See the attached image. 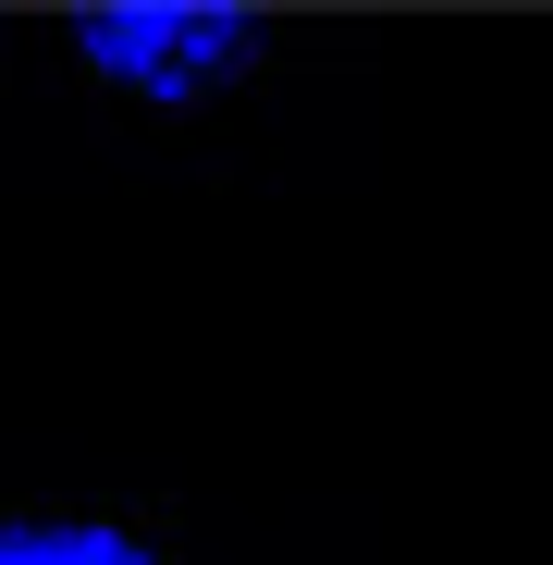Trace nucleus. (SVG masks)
I'll return each instance as SVG.
<instances>
[{
  "mask_svg": "<svg viewBox=\"0 0 553 565\" xmlns=\"http://www.w3.org/2000/svg\"><path fill=\"white\" fill-rule=\"evenodd\" d=\"M74 62L99 86H124V99H148V111H210L258 62V13L246 0H86Z\"/></svg>",
  "mask_w": 553,
  "mask_h": 565,
  "instance_id": "f257e3e1",
  "label": "nucleus"
},
{
  "mask_svg": "<svg viewBox=\"0 0 553 565\" xmlns=\"http://www.w3.org/2000/svg\"><path fill=\"white\" fill-rule=\"evenodd\" d=\"M0 565H160L111 516H0Z\"/></svg>",
  "mask_w": 553,
  "mask_h": 565,
  "instance_id": "f03ea898",
  "label": "nucleus"
}]
</instances>
